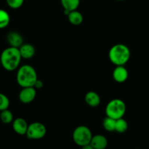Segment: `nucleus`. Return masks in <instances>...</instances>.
I'll list each match as a JSON object with an SVG mask.
<instances>
[{
	"label": "nucleus",
	"instance_id": "nucleus-12",
	"mask_svg": "<svg viewBox=\"0 0 149 149\" xmlns=\"http://www.w3.org/2000/svg\"><path fill=\"white\" fill-rule=\"evenodd\" d=\"M19 51H20L22 58H23V59H30V58H32L34 56L35 52H36L34 46L31 45V44L29 43H23L19 47Z\"/></svg>",
	"mask_w": 149,
	"mask_h": 149
},
{
	"label": "nucleus",
	"instance_id": "nucleus-11",
	"mask_svg": "<svg viewBox=\"0 0 149 149\" xmlns=\"http://www.w3.org/2000/svg\"><path fill=\"white\" fill-rule=\"evenodd\" d=\"M108 140L103 135H93L90 144L93 149H105L108 146Z\"/></svg>",
	"mask_w": 149,
	"mask_h": 149
},
{
	"label": "nucleus",
	"instance_id": "nucleus-2",
	"mask_svg": "<svg viewBox=\"0 0 149 149\" xmlns=\"http://www.w3.org/2000/svg\"><path fill=\"white\" fill-rule=\"evenodd\" d=\"M37 79V73L31 65L26 64L17 68L16 81L21 87H33Z\"/></svg>",
	"mask_w": 149,
	"mask_h": 149
},
{
	"label": "nucleus",
	"instance_id": "nucleus-16",
	"mask_svg": "<svg viewBox=\"0 0 149 149\" xmlns=\"http://www.w3.org/2000/svg\"><path fill=\"white\" fill-rule=\"evenodd\" d=\"M10 22V16L6 10L0 9V29H5Z\"/></svg>",
	"mask_w": 149,
	"mask_h": 149
},
{
	"label": "nucleus",
	"instance_id": "nucleus-17",
	"mask_svg": "<svg viewBox=\"0 0 149 149\" xmlns=\"http://www.w3.org/2000/svg\"><path fill=\"white\" fill-rule=\"evenodd\" d=\"M0 120L2 123L6 124V125L13 123V120H14L13 113L8 109L1 111L0 113Z\"/></svg>",
	"mask_w": 149,
	"mask_h": 149
},
{
	"label": "nucleus",
	"instance_id": "nucleus-19",
	"mask_svg": "<svg viewBox=\"0 0 149 149\" xmlns=\"http://www.w3.org/2000/svg\"><path fill=\"white\" fill-rule=\"evenodd\" d=\"M116 126V119L106 116V117L103 121V127L108 132H113L115 131Z\"/></svg>",
	"mask_w": 149,
	"mask_h": 149
},
{
	"label": "nucleus",
	"instance_id": "nucleus-1",
	"mask_svg": "<svg viewBox=\"0 0 149 149\" xmlns=\"http://www.w3.org/2000/svg\"><path fill=\"white\" fill-rule=\"evenodd\" d=\"M21 59L19 48L14 47L10 46L4 49L0 55L1 66L7 71H13L17 69Z\"/></svg>",
	"mask_w": 149,
	"mask_h": 149
},
{
	"label": "nucleus",
	"instance_id": "nucleus-21",
	"mask_svg": "<svg viewBox=\"0 0 149 149\" xmlns=\"http://www.w3.org/2000/svg\"><path fill=\"white\" fill-rule=\"evenodd\" d=\"M7 5L12 9H18L24 3V0H6Z\"/></svg>",
	"mask_w": 149,
	"mask_h": 149
},
{
	"label": "nucleus",
	"instance_id": "nucleus-4",
	"mask_svg": "<svg viewBox=\"0 0 149 149\" xmlns=\"http://www.w3.org/2000/svg\"><path fill=\"white\" fill-rule=\"evenodd\" d=\"M126 109V104L123 100L119 98L113 99L106 105V114L107 116L116 120L125 116Z\"/></svg>",
	"mask_w": 149,
	"mask_h": 149
},
{
	"label": "nucleus",
	"instance_id": "nucleus-15",
	"mask_svg": "<svg viewBox=\"0 0 149 149\" xmlns=\"http://www.w3.org/2000/svg\"><path fill=\"white\" fill-rule=\"evenodd\" d=\"M61 3L64 10L71 12L77 10L80 4V0H61Z\"/></svg>",
	"mask_w": 149,
	"mask_h": 149
},
{
	"label": "nucleus",
	"instance_id": "nucleus-24",
	"mask_svg": "<svg viewBox=\"0 0 149 149\" xmlns=\"http://www.w3.org/2000/svg\"><path fill=\"white\" fill-rule=\"evenodd\" d=\"M117 1H124V0H117Z\"/></svg>",
	"mask_w": 149,
	"mask_h": 149
},
{
	"label": "nucleus",
	"instance_id": "nucleus-13",
	"mask_svg": "<svg viewBox=\"0 0 149 149\" xmlns=\"http://www.w3.org/2000/svg\"><path fill=\"white\" fill-rule=\"evenodd\" d=\"M85 103L90 107H97L100 104V97L96 92L89 91L84 96Z\"/></svg>",
	"mask_w": 149,
	"mask_h": 149
},
{
	"label": "nucleus",
	"instance_id": "nucleus-23",
	"mask_svg": "<svg viewBox=\"0 0 149 149\" xmlns=\"http://www.w3.org/2000/svg\"><path fill=\"white\" fill-rule=\"evenodd\" d=\"M1 66V60H0V67Z\"/></svg>",
	"mask_w": 149,
	"mask_h": 149
},
{
	"label": "nucleus",
	"instance_id": "nucleus-8",
	"mask_svg": "<svg viewBox=\"0 0 149 149\" xmlns=\"http://www.w3.org/2000/svg\"><path fill=\"white\" fill-rule=\"evenodd\" d=\"M29 125L23 118H16L13 122V129L15 133L20 135H26Z\"/></svg>",
	"mask_w": 149,
	"mask_h": 149
},
{
	"label": "nucleus",
	"instance_id": "nucleus-20",
	"mask_svg": "<svg viewBox=\"0 0 149 149\" xmlns=\"http://www.w3.org/2000/svg\"><path fill=\"white\" fill-rule=\"evenodd\" d=\"M10 106V100L6 95L0 93V111L7 109Z\"/></svg>",
	"mask_w": 149,
	"mask_h": 149
},
{
	"label": "nucleus",
	"instance_id": "nucleus-9",
	"mask_svg": "<svg viewBox=\"0 0 149 149\" xmlns=\"http://www.w3.org/2000/svg\"><path fill=\"white\" fill-rule=\"evenodd\" d=\"M129 76L127 69L124 65H116L113 71V79L118 83H123L127 81Z\"/></svg>",
	"mask_w": 149,
	"mask_h": 149
},
{
	"label": "nucleus",
	"instance_id": "nucleus-14",
	"mask_svg": "<svg viewBox=\"0 0 149 149\" xmlns=\"http://www.w3.org/2000/svg\"><path fill=\"white\" fill-rule=\"evenodd\" d=\"M68 20L71 24L74 26H79L83 22V15L80 12L76 10H73L69 13V14L67 15Z\"/></svg>",
	"mask_w": 149,
	"mask_h": 149
},
{
	"label": "nucleus",
	"instance_id": "nucleus-22",
	"mask_svg": "<svg viewBox=\"0 0 149 149\" xmlns=\"http://www.w3.org/2000/svg\"><path fill=\"white\" fill-rule=\"evenodd\" d=\"M43 85H44L43 81H42V80L38 79L36 80V82H35L34 86H33V87H34L36 89H42V87H43Z\"/></svg>",
	"mask_w": 149,
	"mask_h": 149
},
{
	"label": "nucleus",
	"instance_id": "nucleus-5",
	"mask_svg": "<svg viewBox=\"0 0 149 149\" xmlns=\"http://www.w3.org/2000/svg\"><path fill=\"white\" fill-rule=\"evenodd\" d=\"M93 133L88 127L80 125L75 128L72 134V138L75 144L80 147H84L91 142Z\"/></svg>",
	"mask_w": 149,
	"mask_h": 149
},
{
	"label": "nucleus",
	"instance_id": "nucleus-6",
	"mask_svg": "<svg viewBox=\"0 0 149 149\" xmlns=\"http://www.w3.org/2000/svg\"><path fill=\"white\" fill-rule=\"evenodd\" d=\"M46 134V126L41 122H36L29 125L26 135L28 139L39 140L43 138Z\"/></svg>",
	"mask_w": 149,
	"mask_h": 149
},
{
	"label": "nucleus",
	"instance_id": "nucleus-18",
	"mask_svg": "<svg viewBox=\"0 0 149 149\" xmlns=\"http://www.w3.org/2000/svg\"><path fill=\"white\" fill-rule=\"evenodd\" d=\"M128 129V123L123 117L116 120L115 131L118 133H124Z\"/></svg>",
	"mask_w": 149,
	"mask_h": 149
},
{
	"label": "nucleus",
	"instance_id": "nucleus-7",
	"mask_svg": "<svg viewBox=\"0 0 149 149\" xmlns=\"http://www.w3.org/2000/svg\"><path fill=\"white\" fill-rule=\"evenodd\" d=\"M36 96V89L34 87H22L18 95L19 100L23 104H29L34 100Z\"/></svg>",
	"mask_w": 149,
	"mask_h": 149
},
{
	"label": "nucleus",
	"instance_id": "nucleus-10",
	"mask_svg": "<svg viewBox=\"0 0 149 149\" xmlns=\"http://www.w3.org/2000/svg\"><path fill=\"white\" fill-rule=\"evenodd\" d=\"M7 41L10 47L19 48L23 44V36L16 31H10L7 35Z\"/></svg>",
	"mask_w": 149,
	"mask_h": 149
},
{
	"label": "nucleus",
	"instance_id": "nucleus-3",
	"mask_svg": "<svg viewBox=\"0 0 149 149\" xmlns=\"http://www.w3.org/2000/svg\"><path fill=\"white\" fill-rule=\"evenodd\" d=\"M130 50L124 44H116L110 49L109 58L115 65H125L130 58Z\"/></svg>",
	"mask_w": 149,
	"mask_h": 149
}]
</instances>
